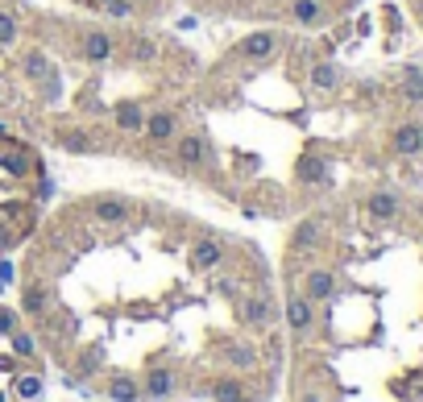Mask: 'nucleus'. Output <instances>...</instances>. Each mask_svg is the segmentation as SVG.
<instances>
[{
    "label": "nucleus",
    "instance_id": "1",
    "mask_svg": "<svg viewBox=\"0 0 423 402\" xmlns=\"http://www.w3.org/2000/svg\"><path fill=\"white\" fill-rule=\"evenodd\" d=\"M83 208L95 224H108V228L129 224L137 216V199H129V195H92V199H83Z\"/></svg>",
    "mask_w": 423,
    "mask_h": 402
},
{
    "label": "nucleus",
    "instance_id": "2",
    "mask_svg": "<svg viewBox=\"0 0 423 402\" xmlns=\"http://www.w3.org/2000/svg\"><path fill=\"white\" fill-rule=\"evenodd\" d=\"M175 158H179L183 170H203V166L212 162V158H208V137H199V133L175 137Z\"/></svg>",
    "mask_w": 423,
    "mask_h": 402
},
{
    "label": "nucleus",
    "instance_id": "3",
    "mask_svg": "<svg viewBox=\"0 0 423 402\" xmlns=\"http://www.w3.org/2000/svg\"><path fill=\"white\" fill-rule=\"evenodd\" d=\"M236 311H241V323H245V328H270V323H274V303H270L266 290H262V295H245Z\"/></svg>",
    "mask_w": 423,
    "mask_h": 402
},
{
    "label": "nucleus",
    "instance_id": "4",
    "mask_svg": "<svg viewBox=\"0 0 423 402\" xmlns=\"http://www.w3.org/2000/svg\"><path fill=\"white\" fill-rule=\"evenodd\" d=\"M145 141H154V145H170L175 137H179V116L175 112H145Z\"/></svg>",
    "mask_w": 423,
    "mask_h": 402
},
{
    "label": "nucleus",
    "instance_id": "5",
    "mask_svg": "<svg viewBox=\"0 0 423 402\" xmlns=\"http://www.w3.org/2000/svg\"><path fill=\"white\" fill-rule=\"evenodd\" d=\"M278 34L274 29H262V34H249L245 42L236 46V54L241 58H249V62H266V58H274V50H278Z\"/></svg>",
    "mask_w": 423,
    "mask_h": 402
},
{
    "label": "nucleus",
    "instance_id": "6",
    "mask_svg": "<svg viewBox=\"0 0 423 402\" xmlns=\"http://www.w3.org/2000/svg\"><path fill=\"white\" fill-rule=\"evenodd\" d=\"M112 50H116V34H108V29H83V38H79V54H83L88 62H104V58H112Z\"/></svg>",
    "mask_w": 423,
    "mask_h": 402
},
{
    "label": "nucleus",
    "instance_id": "7",
    "mask_svg": "<svg viewBox=\"0 0 423 402\" xmlns=\"http://www.w3.org/2000/svg\"><path fill=\"white\" fill-rule=\"evenodd\" d=\"M224 262V241L220 236H195L191 245V266L195 269H216Z\"/></svg>",
    "mask_w": 423,
    "mask_h": 402
},
{
    "label": "nucleus",
    "instance_id": "8",
    "mask_svg": "<svg viewBox=\"0 0 423 402\" xmlns=\"http://www.w3.org/2000/svg\"><path fill=\"white\" fill-rule=\"evenodd\" d=\"M332 290H336V278H332V269L316 266L303 274V299H311V303H328Z\"/></svg>",
    "mask_w": 423,
    "mask_h": 402
},
{
    "label": "nucleus",
    "instance_id": "9",
    "mask_svg": "<svg viewBox=\"0 0 423 402\" xmlns=\"http://www.w3.org/2000/svg\"><path fill=\"white\" fill-rule=\"evenodd\" d=\"M311 319H316L311 299H303V295H290V299H286V323H290L295 332H311Z\"/></svg>",
    "mask_w": 423,
    "mask_h": 402
},
{
    "label": "nucleus",
    "instance_id": "10",
    "mask_svg": "<svg viewBox=\"0 0 423 402\" xmlns=\"http://www.w3.org/2000/svg\"><path fill=\"white\" fill-rule=\"evenodd\" d=\"M25 311L34 315V319H42L50 311V286L42 278H29L25 282Z\"/></svg>",
    "mask_w": 423,
    "mask_h": 402
},
{
    "label": "nucleus",
    "instance_id": "11",
    "mask_svg": "<svg viewBox=\"0 0 423 402\" xmlns=\"http://www.w3.org/2000/svg\"><path fill=\"white\" fill-rule=\"evenodd\" d=\"M112 116H116V125H121L125 133H141V129H145V108H141V104H129V100H125V104H116Z\"/></svg>",
    "mask_w": 423,
    "mask_h": 402
},
{
    "label": "nucleus",
    "instance_id": "12",
    "mask_svg": "<svg viewBox=\"0 0 423 402\" xmlns=\"http://www.w3.org/2000/svg\"><path fill=\"white\" fill-rule=\"evenodd\" d=\"M145 394H149V398H170V394H175V373H170V369H149Z\"/></svg>",
    "mask_w": 423,
    "mask_h": 402
},
{
    "label": "nucleus",
    "instance_id": "13",
    "mask_svg": "<svg viewBox=\"0 0 423 402\" xmlns=\"http://www.w3.org/2000/svg\"><path fill=\"white\" fill-rule=\"evenodd\" d=\"M29 154L25 149H0V166L8 170V175H29Z\"/></svg>",
    "mask_w": 423,
    "mask_h": 402
},
{
    "label": "nucleus",
    "instance_id": "14",
    "mask_svg": "<svg viewBox=\"0 0 423 402\" xmlns=\"http://www.w3.org/2000/svg\"><path fill=\"white\" fill-rule=\"evenodd\" d=\"M108 394H112L116 402H133L141 394V386L133 382V377H112V382H108Z\"/></svg>",
    "mask_w": 423,
    "mask_h": 402
},
{
    "label": "nucleus",
    "instance_id": "15",
    "mask_svg": "<svg viewBox=\"0 0 423 402\" xmlns=\"http://www.w3.org/2000/svg\"><path fill=\"white\" fill-rule=\"evenodd\" d=\"M17 38H21V25L13 21V13H4V8H0V46H13Z\"/></svg>",
    "mask_w": 423,
    "mask_h": 402
},
{
    "label": "nucleus",
    "instance_id": "16",
    "mask_svg": "<svg viewBox=\"0 0 423 402\" xmlns=\"http://www.w3.org/2000/svg\"><path fill=\"white\" fill-rule=\"evenodd\" d=\"M212 394H216V402H245V390L236 382H216Z\"/></svg>",
    "mask_w": 423,
    "mask_h": 402
},
{
    "label": "nucleus",
    "instance_id": "17",
    "mask_svg": "<svg viewBox=\"0 0 423 402\" xmlns=\"http://www.w3.org/2000/svg\"><path fill=\"white\" fill-rule=\"evenodd\" d=\"M311 83H316L320 91L332 88V83H336V67H328V62H316V67H311Z\"/></svg>",
    "mask_w": 423,
    "mask_h": 402
},
{
    "label": "nucleus",
    "instance_id": "18",
    "mask_svg": "<svg viewBox=\"0 0 423 402\" xmlns=\"http://www.w3.org/2000/svg\"><path fill=\"white\" fill-rule=\"evenodd\" d=\"M17 394L21 398H38L42 394V377H17Z\"/></svg>",
    "mask_w": 423,
    "mask_h": 402
},
{
    "label": "nucleus",
    "instance_id": "19",
    "mask_svg": "<svg viewBox=\"0 0 423 402\" xmlns=\"http://www.w3.org/2000/svg\"><path fill=\"white\" fill-rule=\"evenodd\" d=\"M104 8H108L112 17H129V13H133V0H104Z\"/></svg>",
    "mask_w": 423,
    "mask_h": 402
},
{
    "label": "nucleus",
    "instance_id": "20",
    "mask_svg": "<svg viewBox=\"0 0 423 402\" xmlns=\"http://www.w3.org/2000/svg\"><path fill=\"white\" fill-rule=\"evenodd\" d=\"M13 349L25 357V353H34V336H25V332H13Z\"/></svg>",
    "mask_w": 423,
    "mask_h": 402
},
{
    "label": "nucleus",
    "instance_id": "21",
    "mask_svg": "<svg viewBox=\"0 0 423 402\" xmlns=\"http://www.w3.org/2000/svg\"><path fill=\"white\" fill-rule=\"evenodd\" d=\"M0 332H4V336H13V332H17V315L8 311V307H0Z\"/></svg>",
    "mask_w": 423,
    "mask_h": 402
},
{
    "label": "nucleus",
    "instance_id": "22",
    "mask_svg": "<svg viewBox=\"0 0 423 402\" xmlns=\"http://www.w3.org/2000/svg\"><path fill=\"white\" fill-rule=\"evenodd\" d=\"M295 402H328V398H324L320 390H303V394H299V398H295Z\"/></svg>",
    "mask_w": 423,
    "mask_h": 402
},
{
    "label": "nucleus",
    "instance_id": "23",
    "mask_svg": "<svg viewBox=\"0 0 423 402\" xmlns=\"http://www.w3.org/2000/svg\"><path fill=\"white\" fill-rule=\"evenodd\" d=\"M411 13L419 17V25H423V0H411Z\"/></svg>",
    "mask_w": 423,
    "mask_h": 402
},
{
    "label": "nucleus",
    "instance_id": "24",
    "mask_svg": "<svg viewBox=\"0 0 423 402\" xmlns=\"http://www.w3.org/2000/svg\"><path fill=\"white\" fill-rule=\"evenodd\" d=\"M133 4H141V8H158L162 0H133Z\"/></svg>",
    "mask_w": 423,
    "mask_h": 402
},
{
    "label": "nucleus",
    "instance_id": "25",
    "mask_svg": "<svg viewBox=\"0 0 423 402\" xmlns=\"http://www.w3.org/2000/svg\"><path fill=\"white\" fill-rule=\"evenodd\" d=\"M88 4H95V8H100V4H104V0H88Z\"/></svg>",
    "mask_w": 423,
    "mask_h": 402
},
{
    "label": "nucleus",
    "instance_id": "26",
    "mask_svg": "<svg viewBox=\"0 0 423 402\" xmlns=\"http://www.w3.org/2000/svg\"><path fill=\"white\" fill-rule=\"evenodd\" d=\"M0 402H4V394H0Z\"/></svg>",
    "mask_w": 423,
    "mask_h": 402
}]
</instances>
